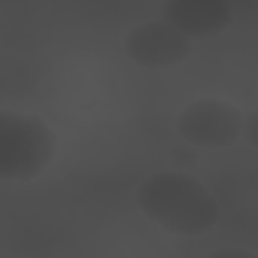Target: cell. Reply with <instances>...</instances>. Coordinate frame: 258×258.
Masks as SVG:
<instances>
[{
	"mask_svg": "<svg viewBox=\"0 0 258 258\" xmlns=\"http://www.w3.org/2000/svg\"><path fill=\"white\" fill-rule=\"evenodd\" d=\"M134 201L146 219H152L161 231L179 237H201L216 228L219 222V201L216 195L182 170H158L146 176Z\"/></svg>",
	"mask_w": 258,
	"mask_h": 258,
	"instance_id": "obj_1",
	"label": "cell"
},
{
	"mask_svg": "<svg viewBox=\"0 0 258 258\" xmlns=\"http://www.w3.org/2000/svg\"><path fill=\"white\" fill-rule=\"evenodd\" d=\"M58 134L49 121L19 109H0V179L31 182L58 158Z\"/></svg>",
	"mask_w": 258,
	"mask_h": 258,
	"instance_id": "obj_2",
	"label": "cell"
},
{
	"mask_svg": "<svg viewBox=\"0 0 258 258\" xmlns=\"http://www.w3.org/2000/svg\"><path fill=\"white\" fill-rule=\"evenodd\" d=\"M246 112L228 97H195L176 115V131L188 146L225 149L243 137Z\"/></svg>",
	"mask_w": 258,
	"mask_h": 258,
	"instance_id": "obj_3",
	"label": "cell"
},
{
	"mask_svg": "<svg viewBox=\"0 0 258 258\" xmlns=\"http://www.w3.org/2000/svg\"><path fill=\"white\" fill-rule=\"evenodd\" d=\"M195 40L167 25L164 19H149L124 34V55L143 70H173L188 61Z\"/></svg>",
	"mask_w": 258,
	"mask_h": 258,
	"instance_id": "obj_4",
	"label": "cell"
},
{
	"mask_svg": "<svg viewBox=\"0 0 258 258\" xmlns=\"http://www.w3.org/2000/svg\"><path fill=\"white\" fill-rule=\"evenodd\" d=\"M161 19L191 40L216 37L234 22V4L231 0H167L161 7Z\"/></svg>",
	"mask_w": 258,
	"mask_h": 258,
	"instance_id": "obj_5",
	"label": "cell"
},
{
	"mask_svg": "<svg viewBox=\"0 0 258 258\" xmlns=\"http://www.w3.org/2000/svg\"><path fill=\"white\" fill-rule=\"evenodd\" d=\"M243 140H246L249 146L258 149V106L246 112V121H243Z\"/></svg>",
	"mask_w": 258,
	"mask_h": 258,
	"instance_id": "obj_6",
	"label": "cell"
},
{
	"mask_svg": "<svg viewBox=\"0 0 258 258\" xmlns=\"http://www.w3.org/2000/svg\"><path fill=\"white\" fill-rule=\"evenodd\" d=\"M204 258H258V255L249 252V249H240V246H222V249L207 252Z\"/></svg>",
	"mask_w": 258,
	"mask_h": 258,
	"instance_id": "obj_7",
	"label": "cell"
},
{
	"mask_svg": "<svg viewBox=\"0 0 258 258\" xmlns=\"http://www.w3.org/2000/svg\"><path fill=\"white\" fill-rule=\"evenodd\" d=\"M0 258H13V255H0Z\"/></svg>",
	"mask_w": 258,
	"mask_h": 258,
	"instance_id": "obj_8",
	"label": "cell"
}]
</instances>
